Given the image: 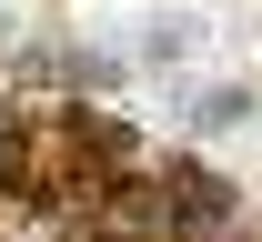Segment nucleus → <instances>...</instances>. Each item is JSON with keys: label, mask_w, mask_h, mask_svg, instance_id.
Returning <instances> with one entry per match:
<instances>
[{"label": "nucleus", "mask_w": 262, "mask_h": 242, "mask_svg": "<svg viewBox=\"0 0 262 242\" xmlns=\"http://www.w3.org/2000/svg\"><path fill=\"white\" fill-rule=\"evenodd\" d=\"M252 242H262V232H252Z\"/></svg>", "instance_id": "f257e3e1"}]
</instances>
